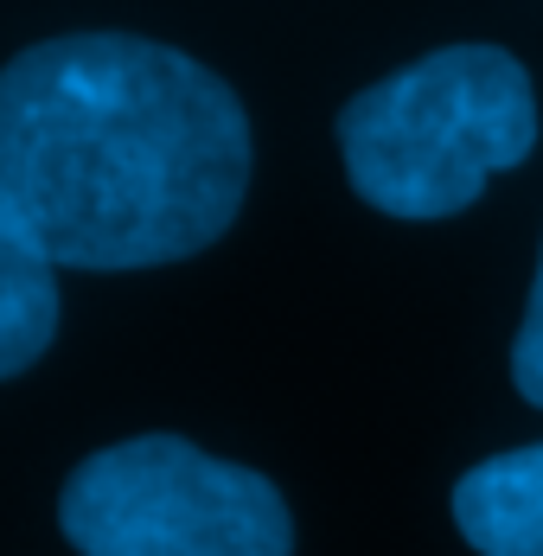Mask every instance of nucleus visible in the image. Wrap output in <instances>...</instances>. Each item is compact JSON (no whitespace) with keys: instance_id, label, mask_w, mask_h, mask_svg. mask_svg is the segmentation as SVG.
<instances>
[{"instance_id":"nucleus-1","label":"nucleus","mask_w":543,"mask_h":556,"mask_svg":"<svg viewBox=\"0 0 543 556\" xmlns=\"http://www.w3.org/2000/svg\"><path fill=\"white\" fill-rule=\"evenodd\" d=\"M250 192V115L199 58L71 33L0 71V218L52 269H154Z\"/></svg>"},{"instance_id":"nucleus-2","label":"nucleus","mask_w":543,"mask_h":556,"mask_svg":"<svg viewBox=\"0 0 543 556\" xmlns=\"http://www.w3.org/2000/svg\"><path fill=\"white\" fill-rule=\"evenodd\" d=\"M538 148V90L505 46H441L339 110L352 192L383 218H454Z\"/></svg>"},{"instance_id":"nucleus-3","label":"nucleus","mask_w":543,"mask_h":556,"mask_svg":"<svg viewBox=\"0 0 543 556\" xmlns=\"http://www.w3.org/2000/svg\"><path fill=\"white\" fill-rule=\"evenodd\" d=\"M58 525L77 556H294L281 486L186 435H135L77 460Z\"/></svg>"},{"instance_id":"nucleus-4","label":"nucleus","mask_w":543,"mask_h":556,"mask_svg":"<svg viewBox=\"0 0 543 556\" xmlns=\"http://www.w3.org/2000/svg\"><path fill=\"white\" fill-rule=\"evenodd\" d=\"M454 525L480 556H543V442L467 467L454 486Z\"/></svg>"},{"instance_id":"nucleus-5","label":"nucleus","mask_w":543,"mask_h":556,"mask_svg":"<svg viewBox=\"0 0 543 556\" xmlns=\"http://www.w3.org/2000/svg\"><path fill=\"white\" fill-rule=\"evenodd\" d=\"M58 333V269L0 218V378L46 358Z\"/></svg>"},{"instance_id":"nucleus-6","label":"nucleus","mask_w":543,"mask_h":556,"mask_svg":"<svg viewBox=\"0 0 543 556\" xmlns=\"http://www.w3.org/2000/svg\"><path fill=\"white\" fill-rule=\"evenodd\" d=\"M512 384L525 403L543 409V256H538V281H531V301H525V327L512 339Z\"/></svg>"}]
</instances>
